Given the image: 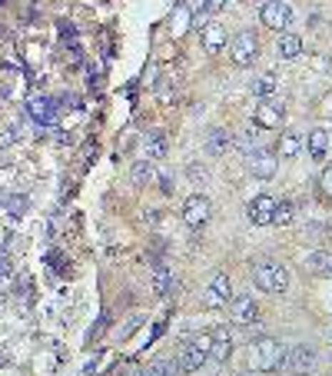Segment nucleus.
<instances>
[{"label":"nucleus","mask_w":332,"mask_h":376,"mask_svg":"<svg viewBox=\"0 0 332 376\" xmlns=\"http://www.w3.org/2000/svg\"><path fill=\"white\" fill-rule=\"evenodd\" d=\"M316 363H319V357H316L313 347H293L289 353H283V360H279V367L293 376H309L316 370Z\"/></svg>","instance_id":"obj_5"},{"label":"nucleus","mask_w":332,"mask_h":376,"mask_svg":"<svg viewBox=\"0 0 332 376\" xmlns=\"http://www.w3.org/2000/svg\"><path fill=\"white\" fill-rule=\"evenodd\" d=\"M303 150V137L299 134H283L279 137V157H296Z\"/></svg>","instance_id":"obj_25"},{"label":"nucleus","mask_w":332,"mask_h":376,"mask_svg":"<svg viewBox=\"0 0 332 376\" xmlns=\"http://www.w3.org/2000/svg\"><path fill=\"white\" fill-rule=\"evenodd\" d=\"M279 360H283V347L276 343V340L263 337L253 343V350H249V363H253V370L256 373H269V370H279Z\"/></svg>","instance_id":"obj_3"},{"label":"nucleus","mask_w":332,"mask_h":376,"mask_svg":"<svg viewBox=\"0 0 332 376\" xmlns=\"http://www.w3.org/2000/svg\"><path fill=\"white\" fill-rule=\"evenodd\" d=\"M259 20H263V27L276 30V34H286V27L293 24V10H289L286 0H266L259 7Z\"/></svg>","instance_id":"obj_6"},{"label":"nucleus","mask_w":332,"mask_h":376,"mask_svg":"<svg viewBox=\"0 0 332 376\" xmlns=\"http://www.w3.org/2000/svg\"><path fill=\"white\" fill-rule=\"evenodd\" d=\"M153 180H156V170H153L150 160H140V164L133 167V184L136 187H146V184H153Z\"/></svg>","instance_id":"obj_24"},{"label":"nucleus","mask_w":332,"mask_h":376,"mask_svg":"<svg viewBox=\"0 0 332 376\" xmlns=\"http://www.w3.org/2000/svg\"><path fill=\"white\" fill-rule=\"evenodd\" d=\"M233 147V137H229V130H223V127H216L213 134H209V140H206V150L213 157H223Z\"/></svg>","instance_id":"obj_18"},{"label":"nucleus","mask_w":332,"mask_h":376,"mask_svg":"<svg viewBox=\"0 0 332 376\" xmlns=\"http://www.w3.org/2000/svg\"><path fill=\"white\" fill-rule=\"evenodd\" d=\"M170 287H173V273L166 270V267H156V270H153V293H156V297H166Z\"/></svg>","instance_id":"obj_20"},{"label":"nucleus","mask_w":332,"mask_h":376,"mask_svg":"<svg viewBox=\"0 0 332 376\" xmlns=\"http://www.w3.org/2000/svg\"><path fill=\"white\" fill-rule=\"evenodd\" d=\"M57 100H54V97H47V94H34L27 100V117L30 120H34V124H40V127H50L54 124V120H57Z\"/></svg>","instance_id":"obj_7"},{"label":"nucleus","mask_w":332,"mask_h":376,"mask_svg":"<svg viewBox=\"0 0 332 376\" xmlns=\"http://www.w3.org/2000/svg\"><path fill=\"white\" fill-rule=\"evenodd\" d=\"M246 167H249V174H253V177H259V180H269V177H276V167H279V160H276V154L263 150V147H253V150H246Z\"/></svg>","instance_id":"obj_8"},{"label":"nucleus","mask_w":332,"mask_h":376,"mask_svg":"<svg viewBox=\"0 0 332 376\" xmlns=\"http://www.w3.org/2000/svg\"><path fill=\"white\" fill-rule=\"evenodd\" d=\"M209 213H213V203L203 193H193L190 200L183 203V220L190 223V227H203L209 220Z\"/></svg>","instance_id":"obj_11"},{"label":"nucleus","mask_w":332,"mask_h":376,"mask_svg":"<svg viewBox=\"0 0 332 376\" xmlns=\"http://www.w3.org/2000/svg\"><path fill=\"white\" fill-rule=\"evenodd\" d=\"M319 187H323L326 197H332V164L323 170V177H319Z\"/></svg>","instance_id":"obj_27"},{"label":"nucleus","mask_w":332,"mask_h":376,"mask_svg":"<svg viewBox=\"0 0 332 376\" xmlns=\"http://www.w3.org/2000/svg\"><path fill=\"white\" fill-rule=\"evenodd\" d=\"M253 94H256V97H273L276 94V77H273V74L259 77L256 84H253Z\"/></svg>","instance_id":"obj_26"},{"label":"nucleus","mask_w":332,"mask_h":376,"mask_svg":"<svg viewBox=\"0 0 332 376\" xmlns=\"http://www.w3.org/2000/svg\"><path fill=\"white\" fill-rule=\"evenodd\" d=\"M283 117H286V110L283 107H276V104H263L256 110V127L259 130H276V127L283 124Z\"/></svg>","instance_id":"obj_16"},{"label":"nucleus","mask_w":332,"mask_h":376,"mask_svg":"<svg viewBox=\"0 0 332 376\" xmlns=\"http://www.w3.org/2000/svg\"><path fill=\"white\" fill-rule=\"evenodd\" d=\"M296 220V203L293 200H279L276 203V213H273V223L276 227H286V223Z\"/></svg>","instance_id":"obj_22"},{"label":"nucleus","mask_w":332,"mask_h":376,"mask_svg":"<svg viewBox=\"0 0 332 376\" xmlns=\"http://www.w3.org/2000/svg\"><path fill=\"white\" fill-rule=\"evenodd\" d=\"M143 147H146V157L150 160H163V157L170 154V140L163 130H150V134L143 137Z\"/></svg>","instance_id":"obj_15"},{"label":"nucleus","mask_w":332,"mask_h":376,"mask_svg":"<svg viewBox=\"0 0 332 376\" xmlns=\"http://www.w3.org/2000/svg\"><path fill=\"white\" fill-rule=\"evenodd\" d=\"M273 213H276V200L266 197V193L249 203V220L256 223V227H269V223H273Z\"/></svg>","instance_id":"obj_14"},{"label":"nucleus","mask_w":332,"mask_h":376,"mask_svg":"<svg viewBox=\"0 0 332 376\" xmlns=\"http://www.w3.org/2000/svg\"><path fill=\"white\" fill-rule=\"evenodd\" d=\"M229 313H233L236 327H253L259 317V307H256V300H253V293H239V297L229 300Z\"/></svg>","instance_id":"obj_9"},{"label":"nucleus","mask_w":332,"mask_h":376,"mask_svg":"<svg viewBox=\"0 0 332 376\" xmlns=\"http://www.w3.org/2000/svg\"><path fill=\"white\" fill-rule=\"evenodd\" d=\"M206 360H209V333H199V337H190L180 347L176 370H180V373H196Z\"/></svg>","instance_id":"obj_1"},{"label":"nucleus","mask_w":332,"mask_h":376,"mask_svg":"<svg viewBox=\"0 0 332 376\" xmlns=\"http://www.w3.org/2000/svg\"><path fill=\"white\" fill-rule=\"evenodd\" d=\"M199 40H203L206 54H219V50L226 47V27H223L219 20H206V24L199 27Z\"/></svg>","instance_id":"obj_12"},{"label":"nucleus","mask_w":332,"mask_h":376,"mask_svg":"<svg viewBox=\"0 0 332 376\" xmlns=\"http://www.w3.org/2000/svg\"><path fill=\"white\" fill-rule=\"evenodd\" d=\"M223 4H226V0H203V10H206V14H219Z\"/></svg>","instance_id":"obj_29"},{"label":"nucleus","mask_w":332,"mask_h":376,"mask_svg":"<svg viewBox=\"0 0 332 376\" xmlns=\"http://www.w3.org/2000/svg\"><path fill=\"white\" fill-rule=\"evenodd\" d=\"M253 280H256V287L266 290V293H286V287H289V270L276 260H263L253 267Z\"/></svg>","instance_id":"obj_2"},{"label":"nucleus","mask_w":332,"mask_h":376,"mask_svg":"<svg viewBox=\"0 0 332 376\" xmlns=\"http://www.w3.org/2000/svg\"><path fill=\"white\" fill-rule=\"evenodd\" d=\"M7 273H10V260H7V257H0V280H4Z\"/></svg>","instance_id":"obj_30"},{"label":"nucleus","mask_w":332,"mask_h":376,"mask_svg":"<svg viewBox=\"0 0 332 376\" xmlns=\"http://www.w3.org/2000/svg\"><path fill=\"white\" fill-rule=\"evenodd\" d=\"M306 147H309V157H313V160H326V154H329V130L316 127L313 134L306 137Z\"/></svg>","instance_id":"obj_17"},{"label":"nucleus","mask_w":332,"mask_h":376,"mask_svg":"<svg viewBox=\"0 0 332 376\" xmlns=\"http://www.w3.org/2000/svg\"><path fill=\"white\" fill-rule=\"evenodd\" d=\"M306 267H309L313 273H332V257L329 253H323V250H316V253L306 257Z\"/></svg>","instance_id":"obj_23"},{"label":"nucleus","mask_w":332,"mask_h":376,"mask_svg":"<svg viewBox=\"0 0 332 376\" xmlns=\"http://www.w3.org/2000/svg\"><path fill=\"white\" fill-rule=\"evenodd\" d=\"M229 353H233V333L226 327H219L209 333V360H216V363H226Z\"/></svg>","instance_id":"obj_13"},{"label":"nucleus","mask_w":332,"mask_h":376,"mask_svg":"<svg viewBox=\"0 0 332 376\" xmlns=\"http://www.w3.org/2000/svg\"><path fill=\"white\" fill-rule=\"evenodd\" d=\"M276 50H279V57H283V60H296L299 54H303V40L296 37V34H283Z\"/></svg>","instance_id":"obj_19"},{"label":"nucleus","mask_w":332,"mask_h":376,"mask_svg":"<svg viewBox=\"0 0 332 376\" xmlns=\"http://www.w3.org/2000/svg\"><path fill=\"white\" fill-rule=\"evenodd\" d=\"M229 300H233L229 277H226V273H213V280H209V290H206V297H203V303H206L209 310H219V307H226Z\"/></svg>","instance_id":"obj_10"},{"label":"nucleus","mask_w":332,"mask_h":376,"mask_svg":"<svg viewBox=\"0 0 332 376\" xmlns=\"http://www.w3.org/2000/svg\"><path fill=\"white\" fill-rule=\"evenodd\" d=\"M180 370H176V360H156V363H150L146 370H140V376H176Z\"/></svg>","instance_id":"obj_21"},{"label":"nucleus","mask_w":332,"mask_h":376,"mask_svg":"<svg viewBox=\"0 0 332 376\" xmlns=\"http://www.w3.org/2000/svg\"><path fill=\"white\" fill-rule=\"evenodd\" d=\"M259 57V40L253 30H243V34H236L233 37V44H229V60L236 64V67H253Z\"/></svg>","instance_id":"obj_4"},{"label":"nucleus","mask_w":332,"mask_h":376,"mask_svg":"<svg viewBox=\"0 0 332 376\" xmlns=\"http://www.w3.org/2000/svg\"><path fill=\"white\" fill-rule=\"evenodd\" d=\"M7 207H10V213H14V217H20V213L27 210V200H24V197H10Z\"/></svg>","instance_id":"obj_28"}]
</instances>
